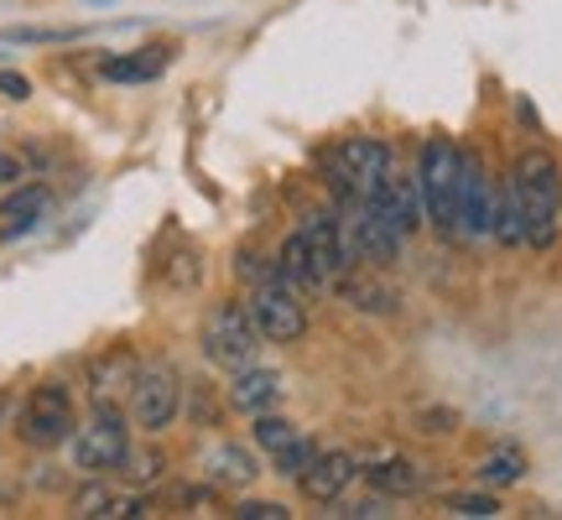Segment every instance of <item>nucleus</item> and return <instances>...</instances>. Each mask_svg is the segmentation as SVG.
Returning a JSON list of instances; mask_svg holds the SVG:
<instances>
[{
    "label": "nucleus",
    "instance_id": "1",
    "mask_svg": "<svg viewBox=\"0 0 562 520\" xmlns=\"http://www.w3.org/2000/svg\"><path fill=\"white\" fill-rule=\"evenodd\" d=\"M510 182H516V199H521L526 245L531 250H552L562 235V161L547 146H531V151L516 157Z\"/></svg>",
    "mask_w": 562,
    "mask_h": 520
},
{
    "label": "nucleus",
    "instance_id": "2",
    "mask_svg": "<svg viewBox=\"0 0 562 520\" xmlns=\"http://www.w3.org/2000/svg\"><path fill=\"white\" fill-rule=\"evenodd\" d=\"M459 161L463 151L448 136H432L417 157L422 208H427V224L438 235H459Z\"/></svg>",
    "mask_w": 562,
    "mask_h": 520
},
{
    "label": "nucleus",
    "instance_id": "3",
    "mask_svg": "<svg viewBox=\"0 0 562 520\" xmlns=\"http://www.w3.org/2000/svg\"><path fill=\"white\" fill-rule=\"evenodd\" d=\"M391 146L375 136H349L334 146V157H328V188H334V199L349 203V199H370L385 178H391Z\"/></svg>",
    "mask_w": 562,
    "mask_h": 520
},
{
    "label": "nucleus",
    "instance_id": "4",
    "mask_svg": "<svg viewBox=\"0 0 562 520\" xmlns=\"http://www.w3.org/2000/svg\"><path fill=\"white\" fill-rule=\"evenodd\" d=\"M199 343H203V360L214 364V370L235 375V370H245V364H256L261 328H256V318H250V307H240V302H220V307L203 318Z\"/></svg>",
    "mask_w": 562,
    "mask_h": 520
},
{
    "label": "nucleus",
    "instance_id": "5",
    "mask_svg": "<svg viewBox=\"0 0 562 520\" xmlns=\"http://www.w3.org/2000/svg\"><path fill=\"white\" fill-rule=\"evenodd\" d=\"M125 453H131V421L121 406H94V417L74 432V468L89 479L121 474Z\"/></svg>",
    "mask_w": 562,
    "mask_h": 520
},
{
    "label": "nucleus",
    "instance_id": "6",
    "mask_svg": "<svg viewBox=\"0 0 562 520\" xmlns=\"http://www.w3.org/2000/svg\"><path fill=\"white\" fill-rule=\"evenodd\" d=\"M16 432H21V442H26V448H37V453L74 442L79 417H74V396H68V385H63V381H42L37 391L26 396V406H21Z\"/></svg>",
    "mask_w": 562,
    "mask_h": 520
},
{
    "label": "nucleus",
    "instance_id": "7",
    "mask_svg": "<svg viewBox=\"0 0 562 520\" xmlns=\"http://www.w3.org/2000/svg\"><path fill=\"white\" fill-rule=\"evenodd\" d=\"M182 396H188V385H182V375L172 370L167 360H151L136 370V385H131V421H136L140 432H167L172 421H178L182 411Z\"/></svg>",
    "mask_w": 562,
    "mask_h": 520
},
{
    "label": "nucleus",
    "instance_id": "8",
    "mask_svg": "<svg viewBox=\"0 0 562 520\" xmlns=\"http://www.w3.org/2000/svg\"><path fill=\"white\" fill-rule=\"evenodd\" d=\"M297 240L307 250L313 286H339L355 271V256H349V240H344V219L334 208H307L297 224Z\"/></svg>",
    "mask_w": 562,
    "mask_h": 520
},
{
    "label": "nucleus",
    "instance_id": "9",
    "mask_svg": "<svg viewBox=\"0 0 562 520\" xmlns=\"http://www.w3.org/2000/svg\"><path fill=\"white\" fill-rule=\"evenodd\" d=\"M245 307H250V318H256V328H261L266 343H297L302 334H307V313H302L297 286H292V276H286V271L256 281Z\"/></svg>",
    "mask_w": 562,
    "mask_h": 520
},
{
    "label": "nucleus",
    "instance_id": "10",
    "mask_svg": "<svg viewBox=\"0 0 562 520\" xmlns=\"http://www.w3.org/2000/svg\"><path fill=\"white\" fill-rule=\"evenodd\" d=\"M339 219H344V240H349L355 265H391V260L402 256V235H396L364 199L339 203Z\"/></svg>",
    "mask_w": 562,
    "mask_h": 520
},
{
    "label": "nucleus",
    "instance_id": "11",
    "mask_svg": "<svg viewBox=\"0 0 562 520\" xmlns=\"http://www.w3.org/2000/svg\"><path fill=\"white\" fill-rule=\"evenodd\" d=\"M490 229H495V182L484 172L480 151H463V161H459V235L490 240Z\"/></svg>",
    "mask_w": 562,
    "mask_h": 520
},
{
    "label": "nucleus",
    "instance_id": "12",
    "mask_svg": "<svg viewBox=\"0 0 562 520\" xmlns=\"http://www.w3.org/2000/svg\"><path fill=\"white\" fill-rule=\"evenodd\" d=\"M370 208H375V214H381L385 224H391V229H396V235H417L422 224H427V208H422V188H417V172H402V167H391V178L381 182V188H375V193H370Z\"/></svg>",
    "mask_w": 562,
    "mask_h": 520
},
{
    "label": "nucleus",
    "instance_id": "13",
    "mask_svg": "<svg viewBox=\"0 0 562 520\" xmlns=\"http://www.w3.org/2000/svg\"><path fill=\"white\" fill-rule=\"evenodd\" d=\"M199 474H203V484H214V489H250V484L261 479V463H256V453L240 448V442H214V448H203Z\"/></svg>",
    "mask_w": 562,
    "mask_h": 520
},
{
    "label": "nucleus",
    "instance_id": "14",
    "mask_svg": "<svg viewBox=\"0 0 562 520\" xmlns=\"http://www.w3.org/2000/svg\"><path fill=\"white\" fill-rule=\"evenodd\" d=\"M355 479H360V459L344 453V448H334V453H318L313 468H307L297 484L313 505H334V500H344V489H349Z\"/></svg>",
    "mask_w": 562,
    "mask_h": 520
},
{
    "label": "nucleus",
    "instance_id": "15",
    "mask_svg": "<svg viewBox=\"0 0 562 520\" xmlns=\"http://www.w3.org/2000/svg\"><path fill=\"white\" fill-rule=\"evenodd\" d=\"M281 396H286L281 375H277V370H261V364H245V370H235V375H229V385H224V400H229L235 411H245V417H261V411H271Z\"/></svg>",
    "mask_w": 562,
    "mask_h": 520
},
{
    "label": "nucleus",
    "instance_id": "16",
    "mask_svg": "<svg viewBox=\"0 0 562 520\" xmlns=\"http://www.w3.org/2000/svg\"><path fill=\"white\" fill-rule=\"evenodd\" d=\"M136 370H140V360L131 349L100 354V360L89 364V400L94 406H121V396H131V385H136Z\"/></svg>",
    "mask_w": 562,
    "mask_h": 520
},
{
    "label": "nucleus",
    "instance_id": "17",
    "mask_svg": "<svg viewBox=\"0 0 562 520\" xmlns=\"http://www.w3.org/2000/svg\"><path fill=\"white\" fill-rule=\"evenodd\" d=\"M53 208V188L47 182H16V193L0 203V219H5V240H16V235H26V229H37L42 214Z\"/></svg>",
    "mask_w": 562,
    "mask_h": 520
},
{
    "label": "nucleus",
    "instance_id": "18",
    "mask_svg": "<svg viewBox=\"0 0 562 520\" xmlns=\"http://www.w3.org/2000/svg\"><path fill=\"white\" fill-rule=\"evenodd\" d=\"M364 484L375 489V495H385V500H406V495H417L422 484V468L412 459H381L364 468Z\"/></svg>",
    "mask_w": 562,
    "mask_h": 520
},
{
    "label": "nucleus",
    "instance_id": "19",
    "mask_svg": "<svg viewBox=\"0 0 562 520\" xmlns=\"http://www.w3.org/2000/svg\"><path fill=\"white\" fill-rule=\"evenodd\" d=\"M490 240L501 245H526V219H521V199H516V182L505 178L495 182V229H490Z\"/></svg>",
    "mask_w": 562,
    "mask_h": 520
},
{
    "label": "nucleus",
    "instance_id": "20",
    "mask_svg": "<svg viewBox=\"0 0 562 520\" xmlns=\"http://www.w3.org/2000/svg\"><path fill=\"white\" fill-rule=\"evenodd\" d=\"M161 68H167V47H140L136 58H104L100 63V74L115 83H146V79H157Z\"/></svg>",
    "mask_w": 562,
    "mask_h": 520
},
{
    "label": "nucleus",
    "instance_id": "21",
    "mask_svg": "<svg viewBox=\"0 0 562 520\" xmlns=\"http://www.w3.org/2000/svg\"><path fill=\"white\" fill-rule=\"evenodd\" d=\"M521 479H526V453L521 448H495V453L480 463L484 489H510V484H521Z\"/></svg>",
    "mask_w": 562,
    "mask_h": 520
},
{
    "label": "nucleus",
    "instance_id": "22",
    "mask_svg": "<svg viewBox=\"0 0 562 520\" xmlns=\"http://www.w3.org/2000/svg\"><path fill=\"white\" fill-rule=\"evenodd\" d=\"M339 292H344V302L360 307V313H391V307H396V292H391V286H381V281H370V276H355V271L339 281Z\"/></svg>",
    "mask_w": 562,
    "mask_h": 520
},
{
    "label": "nucleus",
    "instance_id": "23",
    "mask_svg": "<svg viewBox=\"0 0 562 520\" xmlns=\"http://www.w3.org/2000/svg\"><path fill=\"white\" fill-rule=\"evenodd\" d=\"M302 432H297V421H286V417H271V411H261L256 417V448H266L271 459H277L281 448H292Z\"/></svg>",
    "mask_w": 562,
    "mask_h": 520
},
{
    "label": "nucleus",
    "instance_id": "24",
    "mask_svg": "<svg viewBox=\"0 0 562 520\" xmlns=\"http://www.w3.org/2000/svg\"><path fill=\"white\" fill-rule=\"evenodd\" d=\"M161 474H167V459L161 453H125V463H121V479L125 484H136V489H146V484H157Z\"/></svg>",
    "mask_w": 562,
    "mask_h": 520
},
{
    "label": "nucleus",
    "instance_id": "25",
    "mask_svg": "<svg viewBox=\"0 0 562 520\" xmlns=\"http://www.w3.org/2000/svg\"><path fill=\"white\" fill-rule=\"evenodd\" d=\"M313 459H318V442H313V438H297L292 448H281L271 463H277L281 479H302V474L313 468Z\"/></svg>",
    "mask_w": 562,
    "mask_h": 520
},
{
    "label": "nucleus",
    "instance_id": "26",
    "mask_svg": "<svg viewBox=\"0 0 562 520\" xmlns=\"http://www.w3.org/2000/svg\"><path fill=\"white\" fill-rule=\"evenodd\" d=\"M448 510L463 520H484V516H501V500H495V495H453Z\"/></svg>",
    "mask_w": 562,
    "mask_h": 520
},
{
    "label": "nucleus",
    "instance_id": "27",
    "mask_svg": "<svg viewBox=\"0 0 562 520\" xmlns=\"http://www.w3.org/2000/svg\"><path fill=\"white\" fill-rule=\"evenodd\" d=\"M328 516H339V520H381V516H391V510H385V495L381 500H334V510H328Z\"/></svg>",
    "mask_w": 562,
    "mask_h": 520
},
{
    "label": "nucleus",
    "instance_id": "28",
    "mask_svg": "<svg viewBox=\"0 0 562 520\" xmlns=\"http://www.w3.org/2000/svg\"><path fill=\"white\" fill-rule=\"evenodd\" d=\"M188 411H193V421H203V427H220V400L209 396L203 385H193V391H188Z\"/></svg>",
    "mask_w": 562,
    "mask_h": 520
},
{
    "label": "nucleus",
    "instance_id": "29",
    "mask_svg": "<svg viewBox=\"0 0 562 520\" xmlns=\"http://www.w3.org/2000/svg\"><path fill=\"white\" fill-rule=\"evenodd\" d=\"M235 516H240V520H286L292 510H286L281 500H240V505H235Z\"/></svg>",
    "mask_w": 562,
    "mask_h": 520
},
{
    "label": "nucleus",
    "instance_id": "30",
    "mask_svg": "<svg viewBox=\"0 0 562 520\" xmlns=\"http://www.w3.org/2000/svg\"><path fill=\"white\" fill-rule=\"evenodd\" d=\"M167 281H172V286H199V281H203V260L199 256H178L172 265H167Z\"/></svg>",
    "mask_w": 562,
    "mask_h": 520
},
{
    "label": "nucleus",
    "instance_id": "31",
    "mask_svg": "<svg viewBox=\"0 0 562 520\" xmlns=\"http://www.w3.org/2000/svg\"><path fill=\"white\" fill-rule=\"evenodd\" d=\"M16 182H26V157L0 146V193H5V188H16Z\"/></svg>",
    "mask_w": 562,
    "mask_h": 520
},
{
    "label": "nucleus",
    "instance_id": "32",
    "mask_svg": "<svg viewBox=\"0 0 562 520\" xmlns=\"http://www.w3.org/2000/svg\"><path fill=\"white\" fill-rule=\"evenodd\" d=\"M0 94H5V100H32V79H21V74H11V68H0Z\"/></svg>",
    "mask_w": 562,
    "mask_h": 520
},
{
    "label": "nucleus",
    "instance_id": "33",
    "mask_svg": "<svg viewBox=\"0 0 562 520\" xmlns=\"http://www.w3.org/2000/svg\"><path fill=\"white\" fill-rule=\"evenodd\" d=\"M5 37L11 42H63L68 32H53V26H11Z\"/></svg>",
    "mask_w": 562,
    "mask_h": 520
},
{
    "label": "nucleus",
    "instance_id": "34",
    "mask_svg": "<svg viewBox=\"0 0 562 520\" xmlns=\"http://www.w3.org/2000/svg\"><path fill=\"white\" fill-rule=\"evenodd\" d=\"M427 432H453V411H427Z\"/></svg>",
    "mask_w": 562,
    "mask_h": 520
}]
</instances>
